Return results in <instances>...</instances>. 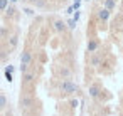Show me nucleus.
I'll use <instances>...</instances> for the list:
<instances>
[{"label":"nucleus","mask_w":123,"mask_h":116,"mask_svg":"<svg viewBox=\"0 0 123 116\" xmlns=\"http://www.w3.org/2000/svg\"><path fill=\"white\" fill-rule=\"evenodd\" d=\"M61 91L64 94H73V93H78V86L74 82H71V81H64L61 84Z\"/></svg>","instance_id":"nucleus-1"},{"label":"nucleus","mask_w":123,"mask_h":116,"mask_svg":"<svg viewBox=\"0 0 123 116\" xmlns=\"http://www.w3.org/2000/svg\"><path fill=\"white\" fill-rule=\"evenodd\" d=\"M110 14H111V10H108V9H99L98 10V19L101 20V22H106L108 19H110Z\"/></svg>","instance_id":"nucleus-2"},{"label":"nucleus","mask_w":123,"mask_h":116,"mask_svg":"<svg viewBox=\"0 0 123 116\" xmlns=\"http://www.w3.org/2000/svg\"><path fill=\"white\" fill-rule=\"evenodd\" d=\"M20 61H22V64H29V66H31V61H32V54H31V51H24L22 56H20Z\"/></svg>","instance_id":"nucleus-3"},{"label":"nucleus","mask_w":123,"mask_h":116,"mask_svg":"<svg viewBox=\"0 0 123 116\" xmlns=\"http://www.w3.org/2000/svg\"><path fill=\"white\" fill-rule=\"evenodd\" d=\"M99 93H101L99 86H96V84L89 86V96H91V98H99Z\"/></svg>","instance_id":"nucleus-4"},{"label":"nucleus","mask_w":123,"mask_h":116,"mask_svg":"<svg viewBox=\"0 0 123 116\" xmlns=\"http://www.w3.org/2000/svg\"><path fill=\"white\" fill-rule=\"evenodd\" d=\"M52 25H54V29H56L57 32H64V30H66V25H68V24H64L62 20H54V24H52Z\"/></svg>","instance_id":"nucleus-5"},{"label":"nucleus","mask_w":123,"mask_h":116,"mask_svg":"<svg viewBox=\"0 0 123 116\" xmlns=\"http://www.w3.org/2000/svg\"><path fill=\"white\" fill-rule=\"evenodd\" d=\"M98 46H99V42H98L96 39H91V41L88 42V52H96Z\"/></svg>","instance_id":"nucleus-6"},{"label":"nucleus","mask_w":123,"mask_h":116,"mask_svg":"<svg viewBox=\"0 0 123 116\" xmlns=\"http://www.w3.org/2000/svg\"><path fill=\"white\" fill-rule=\"evenodd\" d=\"M99 64H101V56H99V54H96V52H93V57H91V66L98 67Z\"/></svg>","instance_id":"nucleus-7"},{"label":"nucleus","mask_w":123,"mask_h":116,"mask_svg":"<svg viewBox=\"0 0 123 116\" xmlns=\"http://www.w3.org/2000/svg\"><path fill=\"white\" fill-rule=\"evenodd\" d=\"M103 5H105V9L113 10V9H115V5H116V2H115V0H103Z\"/></svg>","instance_id":"nucleus-8"},{"label":"nucleus","mask_w":123,"mask_h":116,"mask_svg":"<svg viewBox=\"0 0 123 116\" xmlns=\"http://www.w3.org/2000/svg\"><path fill=\"white\" fill-rule=\"evenodd\" d=\"M34 79V72H24V82H31Z\"/></svg>","instance_id":"nucleus-9"},{"label":"nucleus","mask_w":123,"mask_h":116,"mask_svg":"<svg viewBox=\"0 0 123 116\" xmlns=\"http://www.w3.org/2000/svg\"><path fill=\"white\" fill-rule=\"evenodd\" d=\"M7 7H9V0H0V12L7 10Z\"/></svg>","instance_id":"nucleus-10"},{"label":"nucleus","mask_w":123,"mask_h":116,"mask_svg":"<svg viewBox=\"0 0 123 116\" xmlns=\"http://www.w3.org/2000/svg\"><path fill=\"white\" fill-rule=\"evenodd\" d=\"M5 106H7V98L4 94H0V109H4Z\"/></svg>","instance_id":"nucleus-11"},{"label":"nucleus","mask_w":123,"mask_h":116,"mask_svg":"<svg viewBox=\"0 0 123 116\" xmlns=\"http://www.w3.org/2000/svg\"><path fill=\"white\" fill-rule=\"evenodd\" d=\"M31 103H32V99H31V98H24V99L20 101V104H22L24 108H27V106H29Z\"/></svg>","instance_id":"nucleus-12"},{"label":"nucleus","mask_w":123,"mask_h":116,"mask_svg":"<svg viewBox=\"0 0 123 116\" xmlns=\"http://www.w3.org/2000/svg\"><path fill=\"white\" fill-rule=\"evenodd\" d=\"M68 29H71V30L76 29V20H74V19H71V20L68 22Z\"/></svg>","instance_id":"nucleus-13"},{"label":"nucleus","mask_w":123,"mask_h":116,"mask_svg":"<svg viewBox=\"0 0 123 116\" xmlns=\"http://www.w3.org/2000/svg\"><path fill=\"white\" fill-rule=\"evenodd\" d=\"M79 17H81V14H79V10H76V12H74V17H73V19H74V20L78 22V20H79Z\"/></svg>","instance_id":"nucleus-14"},{"label":"nucleus","mask_w":123,"mask_h":116,"mask_svg":"<svg viewBox=\"0 0 123 116\" xmlns=\"http://www.w3.org/2000/svg\"><path fill=\"white\" fill-rule=\"evenodd\" d=\"M5 77H7V81L10 82V81H12V72H9V71H5Z\"/></svg>","instance_id":"nucleus-15"},{"label":"nucleus","mask_w":123,"mask_h":116,"mask_svg":"<svg viewBox=\"0 0 123 116\" xmlns=\"http://www.w3.org/2000/svg\"><path fill=\"white\" fill-rule=\"evenodd\" d=\"M14 12H15V9H14V7H7V14H9V15H12Z\"/></svg>","instance_id":"nucleus-16"},{"label":"nucleus","mask_w":123,"mask_h":116,"mask_svg":"<svg viewBox=\"0 0 123 116\" xmlns=\"http://www.w3.org/2000/svg\"><path fill=\"white\" fill-rule=\"evenodd\" d=\"M73 12H74V7H69V9H68V10H66V14H69V15H71V14H73Z\"/></svg>","instance_id":"nucleus-17"},{"label":"nucleus","mask_w":123,"mask_h":116,"mask_svg":"<svg viewBox=\"0 0 123 116\" xmlns=\"http://www.w3.org/2000/svg\"><path fill=\"white\" fill-rule=\"evenodd\" d=\"M24 12H25V14H27V15H32V14H34V10H31V9H25V10H24Z\"/></svg>","instance_id":"nucleus-18"},{"label":"nucleus","mask_w":123,"mask_h":116,"mask_svg":"<svg viewBox=\"0 0 123 116\" xmlns=\"http://www.w3.org/2000/svg\"><path fill=\"white\" fill-rule=\"evenodd\" d=\"M5 71H9V72H14V66H7V67H5Z\"/></svg>","instance_id":"nucleus-19"},{"label":"nucleus","mask_w":123,"mask_h":116,"mask_svg":"<svg viewBox=\"0 0 123 116\" xmlns=\"http://www.w3.org/2000/svg\"><path fill=\"white\" fill-rule=\"evenodd\" d=\"M10 44H12V47H15V44H17V37H14V39H12V42H10Z\"/></svg>","instance_id":"nucleus-20"},{"label":"nucleus","mask_w":123,"mask_h":116,"mask_svg":"<svg viewBox=\"0 0 123 116\" xmlns=\"http://www.w3.org/2000/svg\"><path fill=\"white\" fill-rule=\"evenodd\" d=\"M29 2H32V4H37V2H39V0H29Z\"/></svg>","instance_id":"nucleus-21"},{"label":"nucleus","mask_w":123,"mask_h":116,"mask_svg":"<svg viewBox=\"0 0 123 116\" xmlns=\"http://www.w3.org/2000/svg\"><path fill=\"white\" fill-rule=\"evenodd\" d=\"M83 2V0H74V4H81Z\"/></svg>","instance_id":"nucleus-22"},{"label":"nucleus","mask_w":123,"mask_h":116,"mask_svg":"<svg viewBox=\"0 0 123 116\" xmlns=\"http://www.w3.org/2000/svg\"><path fill=\"white\" fill-rule=\"evenodd\" d=\"M10 2H12V4H15V2H17V0H10Z\"/></svg>","instance_id":"nucleus-23"}]
</instances>
